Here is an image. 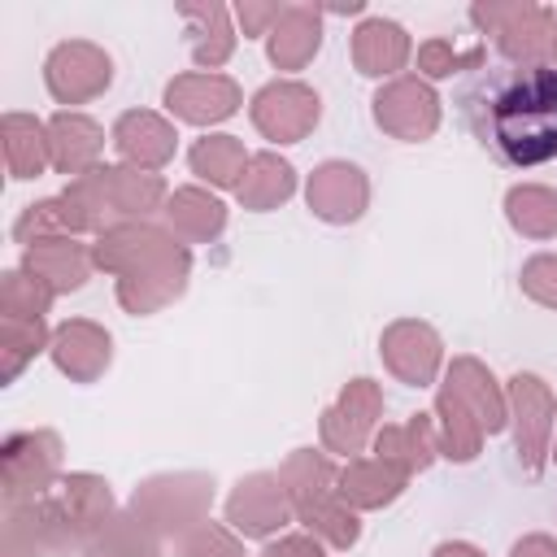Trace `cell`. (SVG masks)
I'll return each mask as SVG.
<instances>
[{"mask_svg": "<svg viewBox=\"0 0 557 557\" xmlns=\"http://www.w3.org/2000/svg\"><path fill=\"white\" fill-rule=\"evenodd\" d=\"M474 144L505 170L557 161V65L544 57H492L457 87Z\"/></svg>", "mask_w": 557, "mask_h": 557, "instance_id": "obj_1", "label": "cell"}]
</instances>
